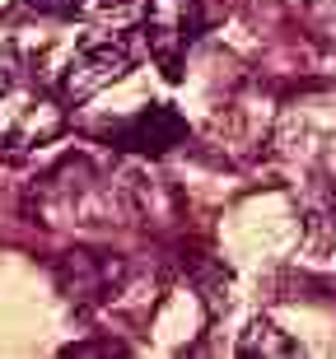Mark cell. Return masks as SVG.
Masks as SVG:
<instances>
[{
  "label": "cell",
  "instance_id": "cell-1",
  "mask_svg": "<svg viewBox=\"0 0 336 359\" xmlns=\"http://www.w3.org/2000/svg\"><path fill=\"white\" fill-rule=\"evenodd\" d=\"M66 126V103L47 89L24 84V70L10 47H0V149L28 154V149L56 140Z\"/></svg>",
  "mask_w": 336,
  "mask_h": 359
},
{
  "label": "cell",
  "instance_id": "cell-2",
  "mask_svg": "<svg viewBox=\"0 0 336 359\" xmlns=\"http://www.w3.org/2000/svg\"><path fill=\"white\" fill-rule=\"evenodd\" d=\"M206 33V10L201 0H149L145 19H140V38H145L154 66L163 80H182L191 42Z\"/></svg>",
  "mask_w": 336,
  "mask_h": 359
},
{
  "label": "cell",
  "instance_id": "cell-3",
  "mask_svg": "<svg viewBox=\"0 0 336 359\" xmlns=\"http://www.w3.org/2000/svg\"><path fill=\"white\" fill-rule=\"evenodd\" d=\"M126 70H131V42L126 38H98L66 61L61 80H56V98L66 107H80L98 89H108L112 80H121Z\"/></svg>",
  "mask_w": 336,
  "mask_h": 359
},
{
  "label": "cell",
  "instance_id": "cell-4",
  "mask_svg": "<svg viewBox=\"0 0 336 359\" xmlns=\"http://www.w3.org/2000/svg\"><path fill=\"white\" fill-rule=\"evenodd\" d=\"M121 271H126L121 257L94 252V248H75V252H66L61 262H56V285H61V294H66L70 304L98 308V304H108L112 294H117Z\"/></svg>",
  "mask_w": 336,
  "mask_h": 359
},
{
  "label": "cell",
  "instance_id": "cell-5",
  "mask_svg": "<svg viewBox=\"0 0 336 359\" xmlns=\"http://www.w3.org/2000/svg\"><path fill=\"white\" fill-rule=\"evenodd\" d=\"M187 140V121L177 117L173 107H145L135 117L117 121L108 131V145L112 149H126V154H168L173 145Z\"/></svg>",
  "mask_w": 336,
  "mask_h": 359
},
{
  "label": "cell",
  "instance_id": "cell-6",
  "mask_svg": "<svg viewBox=\"0 0 336 359\" xmlns=\"http://www.w3.org/2000/svg\"><path fill=\"white\" fill-rule=\"evenodd\" d=\"M238 355L243 359H295L299 355V346L290 341V336L276 327V322H267V318H257L248 332H243V341H238Z\"/></svg>",
  "mask_w": 336,
  "mask_h": 359
},
{
  "label": "cell",
  "instance_id": "cell-7",
  "mask_svg": "<svg viewBox=\"0 0 336 359\" xmlns=\"http://www.w3.org/2000/svg\"><path fill=\"white\" fill-rule=\"evenodd\" d=\"M66 355H126L117 341H80V346H66Z\"/></svg>",
  "mask_w": 336,
  "mask_h": 359
},
{
  "label": "cell",
  "instance_id": "cell-8",
  "mask_svg": "<svg viewBox=\"0 0 336 359\" xmlns=\"http://www.w3.org/2000/svg\"><path fill=\"white\" fill-rule=\"evenodd\" d=\"M28 10H38V14H75L84 5V0H24Z\"/></svg>",
  "mask_w": 336,
  "mask_h": 359
},
{
  "label": "cell",
  "instance_id": "cell-9",
  "mask_svg": "<svg viewBox=\"0 0 336 359\" xmlns=\"http://www.w3.org/2000/svg\"><path fill=\"white\" fill-rule=\"evenodd\" d=\"M323 5H332V0H318V10H323Z\"/></svg>",
  "mask_w": 336,
  "mask_h": 359
}]
</instances>
